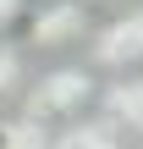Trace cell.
<instances>
[{"label":"cell","mask_w":143,"mask_h":149,"mask_svg":"<svg viewBox=\"0 0 143 149\" xmlns=\"http://www.w3.org/2000/svg\"><path fill=\"white\" fill-rule=\"evenodd\" d=\"M28 6H33V0H0V39H6L11 28H22V17H28Z\"/></svg>","instance_id":"8"},{"label":"cell","mask_w":143,"mask_h":149,"mask_svg":"<svg viewBox=\"0 0 143 149\" xmlns=\"http://www.w3.org/2000/svg\"><path fill=\"white\" fill-rule=\"evenodd\" d=\"M88 6H94V0H88ZM105 6H127V0H105Z\"/></svg>","instance_id":"9"},{"label":"cell","mask_w":143,"mask_h":149,"mask_svg":"<svg viewBox=\"0 0 143 149\" xmlns=\"http://www.w3.org/2000/svg\"><path fill=\"white\" fill-rule=\"evenodd\" d=\"M99 116L116 133H143V72H121L110 83H99Z\"/></svg>","instance_id":"4"},{"label":"cell","mask_w":143,"mask_h":149,"mask_svg":"<svg viewBox=\"0 0 143 149\" xmlns=\"http://www.w3.org/2000/svg\"><path fill=\"white\" fill-rule=\"evenodd\" d=\"M99 94V77L94 66H77V61H61V66H44L39 77H28L22 88V116L33 122H77Z\"/></svg>","instance_id":"1"},{"label":"cell","mask_w":143,"mask_h":149,"mask_svg":"<svg viewBox=\"0 0 143 149\" xmlns=\"http://www.w3.org/2000/svg\"><path fill=\"white\" fill-rule=\"evenodd\" d=\"M94 28L88 0H33L22 17V50H72Z\"/></svg>","instance_id":"3"},{"label":"cell","mask_w":143,"mask_h":149,"mask_svg":"<svg viewBox=\"0 0 143 149\" xmlns=\"http://www.w3.org/2000/svg\"><path fill=\"white\" fill-rule=\"evenodd\" d=\"M50 149H121V133L105 116H77L61 122V133H50Z\"/></svg>","instance_id":"5"},{"label":"cell","mask_w":143,"mask_h":149,"mask_svg":"<svg viewBox=\"0 0 143 149\" xmlns=\"http://www.w3.org/2000/svg\"><path fill=\"white\" fill-rule=\"evenodd\" d=\"M0 149H50V127L33 116H11L0 122Z\"/></svg>","instance_id":"6"},{"label":"cell","mask_w":143,"mask_h":149,"mask_svg":"<svg viewBox=\"0 0 143 149\" xmlns=\"http://www.w3.org/2000/svg\"><path fill=\"white\" fill-rule=\"evenodd\" d=\"M22 88H28V61H22V44L0 39V100H11V94H22Z\"/></svg>","instance_id":"7"},{"label":"cell","mask_w":143,"mask_h":149,"mask_svg":"<svg viewBox=\"0 0 143 149\" xmlns=\"http://www.w3.org/2000/svg\"><path fill=\"white\" fill-rule=\"evenodd\" d=\"M88 66L105 72V77L143 72V0L116 6L105 22L88 28Z\"/></svg>","instance_id":"2"}]
</instances>
